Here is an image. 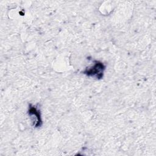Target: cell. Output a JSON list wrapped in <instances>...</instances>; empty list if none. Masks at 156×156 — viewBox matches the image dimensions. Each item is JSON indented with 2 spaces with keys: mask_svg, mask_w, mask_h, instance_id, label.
<instances>
[{
  "mask_svg": "<svg viewBox=\"0 0 156 156\" xmlns=\"http://www.w3.org/2000/svg\"><path fill=\"white\" fill-rule=\"evenodd\" d=\"M94 65L88 69L87 68L82 73L88 76L94 77L98 79H101L103 77L105 66L100 61L94 60Z\"/></svg>",
  "mask_w": 156,
  "mask_h": 156,
  "instance_id": "obj_1",
  "label": "cell"
},
{
  "mask_svg": "<svg viewBox=\"0 0 156 156\" xmlns=\"http://www.w3.org/2000/svg\"><path fill=\"white\" fill-rule=\"evenodd\" d=\"M28 114L32 119V122H34V126L35 127H40L42 124V121L41 118V115L40 110H38L34 105L29 104Z\"/></svg>",
  "mask_w": 156,
  "mask_h": 156,
  "instance_id": "obj_2",
  "label": "cell"
}]
</instances>
